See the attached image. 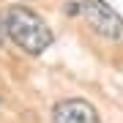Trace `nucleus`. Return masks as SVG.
I'll list each match as a JSON object with an SVG mask.
<instances>
[{
	"mask_svg": "<svg viewBox=\"0 0 123 123\" xmlns=\"http://www.w3.org/2000/svg\"><path fill=\"white\" fill-rule=\"evenodd\" d=\"M0 25H3V33L27 55H41L55 41V33L44 22V17L27 6H8L3 11Z\"/></svg>",
	"mask_w": 123,
	"mask_h": 123,
	"instance_id": "nucleus-1",
	"label": "nucleus"
},
{
	"mask_svg": "<svg viewBox=\"0 0 123 123\" xmlns=\"http://www.w3.org/2000/svg\"><path fill=\"white\" fill-rule=\"evenodd\" d=\"M79 14L96 33H101L104 38H120L123 36V17L104 0H82L79 3Z\"/></svg>",
	"mask_w": 123,
	"mask_h": 123,
	"instance_id": "nucleus-2",
	"label": "nucleus"
},
{
	"mask_svg": "<svg viewBox=\"0 0 123 123\" xmlns=\"http://www.w3.org/2000/svg\"><path fill=\"white\" fill-rule=\"evenodd\" d=\"M52 120L55 123H101L98 112L93 110V104L85 101V98L57 101L55 110H52Z\"/></svg>",
	"mask_w": 123,
	"mask_h": 123,
	"instance_id": "nucleus-3",
	"label": "nucleus"
},
{
	"mask_svg": "<svg viewBox=\"0 0 123 123\" xmlns=\"http://www.w3.org/2000/svg\"><path fill=\"white\" fill-rule=\"evenodd\" d=\"M0 33H3V25H0Z\"/></svg>",
	"mask_w": 123,
	"mask_h": 123,
	"instance_id": "nucleus-4",
	"label": "nucleus"
}]
</instances>
